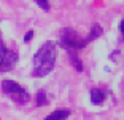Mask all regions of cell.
<instances>
[{
	"instance_id": "6da1fadb",
	"label": "cell",
	"mask_w": 124,
	"mask_h": 120,
	"mask_svg": "<svg viewBox=\"0 0 124 120\" xmlns=\"http://www.w3.org/2000/svg\"><path fill=\"white\" fill-rule=\"evenodd\" d=\"M56 58H57V48L56 43L48 40L38 48L33 55V67H32V75L33 77H46L48 74L54 69Z\"/></svg>"
},
{
	"instance_id": "7a4b0ae2",
	"label": "cell",
	"mask_w": 124,
	"mask_h": 120,
	"mask_svg": "<svg viewBox=\"0 0 124 120\" xmlns=\"http://www.w3.org/2000/svg\"><path fill=\"white\" fill-rule=\"evenodd\" d=\"M2 90H3V93L8 98H11L13 101L18 102V104H24V102H27L29 98H30V95L27 93L26 88L21 87L15 80H3V82H2Z\"/></svg>"
},
{
	"instance_id": "3957f363",
	"label": "cell",
	"mask_w": 124,
	"mask_h": 120,
	"mask_svg": "<svg viewBox=\"0 0 124 120\" xmlns=\"http://www.w3.org/2000/svg\"><path fill=\"white\" fill-rule=\"evenodd\" d=\"M86 45H88V43H86V40L81 39L80 34H78L77 30L67 27V29H64L61 32V47H64L67 51L81 50V48H84Z\"/></svg>"
},
{
	"instance_id": "277c9868",
	"label": "cell",
	"mask_w": 124,
	"mask_h": 120,
	"mask_svg": "<svg viewBox=\"0 0 124 120\" xmlns=\"http://www.w3.org/2000/svg\"><path fill=\"white\" fill-rule=\"evenodd\" d=\"M18 59H19L18 51L7 48L3 39H2V32H0V72L11 70V69L16 66Z\"/></svg>"
},
{
	"instance_id": "5b68a950",
	"label": "cell",
	"mask_w": 124,
	"mask_h": 120,
	"mask_svg": "<svg viewBox=\"0 0 124 120\" xmlns=\"http://www.w3.org/2000/svg\"><path fill=\"white\" fill-rule=\"evenodd\" d=\"M89 96H91V102L95 106L102 104L103 101H105V91L102 90V88H91V91H89Z\"/></svg>"
},
{
	"instance_id": "8992f818",
	"label": "cell",
	"mask_w": 124,
	"mask_h": 120,
	"mask_svg": "<svg viewBox=\"0 0 124 120\" xmlns=\"http://www.w3.org/2000/svg\"><path fill=\"white\" fill-rule=\"evenodd\" d=\"M69 115H70L69 109H57V110H54V112H51L48 117H45L43 120H65Z\"/></svg>"
},
{
	"instance_id": "52a82bcc",
	"label": "cell",
	"mask_w": 124,
	"mask_h": 120,
	"mask_svg": "<svg viewBox=\"0 0 124 120\" xmlns=\"http://www.w3.org/2000/svg\"><path fill=\"white\" fill-rule=\"evenodd\" d=\"M102 27H100V24H97V22H94L92 24V27H91V32H89V35L86 37V43H89V42H92V40H95V39H99V37L102 35Z\"/></svg>"
},
{
	"instance_id": "ba28073f",
	"label": "cell",
	"mask_w": 124,
	"mask_h": 120,
	"mask_svg": "<svg viewBox=\"0 0 124 120\" xmlns=\"http://www.w3.org/2000/svg\"><path fill=\"white\" fill-rule=\"evenodd\" d=\"M69 56H70V61H72V66L78 72H81V70H83V64H81V59L78 58V55L75 51H69Z\"/></svg>"
},
{
	"instance_id": "9c48e42d",
	"label": "cell",
	"mask_w": 124,
	"mask_h": 120,
	"mask_svg": "<svg viewBox=\"0 0 124 120\" xmlns=\"http://www.w3.org/2000/svg\"><path fill=\"white\" fill-rule=\"evenodd\" d=\"M45 104H48V96H46V93L41 90V91H38V95H37V106H45Z\"/></svg>"
},
{
	"instance_id": "30bf717a",
	"label": "cell",
	"mask_w": 124,
	"mask_h": 120,
	"mask_svg": "<svg viewBox=\"0 0 124 120\" xmlns=\"http://www.w3.org/2000/svg\"><path fill=\"white\" fill-rule=\"evenodd\" d=\"M33 2H35L41 10H45V11H48V10H49V7H51V5H49V0H33Z\"/></svg>"
},
{
	"instance_id": "8fae6325",
	"label": "cell",
	"mask_w": 124,
	"mask_h": 120,
	"mask_svg": "<svg viewBox=\"0 0 124 120\" xmlns=\"http://www.w3.org/2000/svg\"><path fill=\"white\" fill-rule=\"evenodd\" d=\"M32 37H33V30H29V32L24 35V42H30V40H32Z\"/></svg>"
}]
</instances>
